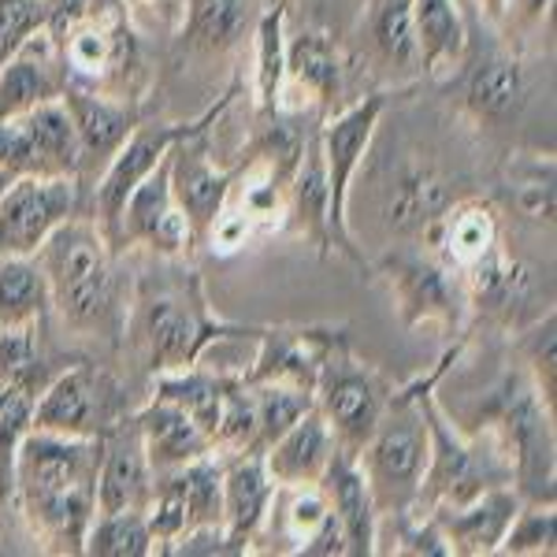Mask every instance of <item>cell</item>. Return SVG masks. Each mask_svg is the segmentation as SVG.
Listing matches in <instances>:
<instances>
[{
	"instance_id": "obj_26",
	"label": "cell",
	"mask_w": 557,
	"mask_h": 557,
	"mask_svg": "<svg viewBox=\"0 0 557 557\" xmlns=\"http://www.w3.org/2000/svg\"><path fill=\"white\" fill-rule=\"evenodd\" d=\"M134 420H138L141 446H146L152 472L183 469V465L197 461V457L215 454L209 435L194 424L190 412H183L175 401L160 398V394Z\"/></svg>"
},
{
	"instance_id": "obj_36",
	"label": "cell",
	"mask_w": 557,
	"mask_h": 557,
	"mask_svg": "<svg viewBox=\"0 0 557 557\" xmlns=\"http://www.w3.org/2000/svg\"><path fill=\"white\" fill-rule=\"evenodd\" d=\"M257 398V443L253 454H264L268 446L283 435L305 409H312V391H298V386L283 383H260L253 386Z\"/></svg>"
},
{
	"instance_id": "obj_25",
	"label": "cell",
	"mask_w": 557,
	"mask_h": 557,
	"mask_svg": "<svg viewBox=\"0 0 557 557\" xmlns=\"http://www.w3.org/2000/svg\"><path fill=\"white\" fill-rule=\"evenodd\" d=\"M528 71L509 52H491L480 57L465 78V104L480 123L487 127H506L513 123L528 104Z\"/></svg>"
},
{
	"instance_id": "obj_19",
	"label": "cell",
	"mask_w": 557,
	"mask_h": 557,
	"mask_svg": "<svg viewBox=\"0 0 557 557\" xmlns=\"http://www.w3.org/2000/svg\"><path fill=\"white\" fill-rule=\"evenodd\" d=\"M275 502V483L264 469V457L246 450L231 454L223 465V532H227L235 554H246L257 543L260 528L268 524Z\"/></svg>"
},
{
	"instance_id": "obj_11",
	"label": "cell",
	"mask_w": 557,
	"mask_h": 557,
	"mask_svg": "<svg viewBox=\"0 0 557 557\" xmlns=\"http://www.w3.org/2000/svg\"><path fill=\"white\" fill-rule=\"evenodd\" d=\"M380 272L391 283L394 305H398L406 327L443 323L446 331H461L469 298H465V283L457 272L438 264L431 253H394L383 260Z\"/></svg>"
},
{
	"instance_id": "obj_37",
	"label": "cell",
	"mask_w": 557,
	"mask_h": 557,
	"mask_svg": "<svg viewBox=\"0 0 557 557\" xmlns=\"http://www.w3.org/2000/svg\"><path fill=\"white\" fill-rule=\"evenodd\" d=\"M30 412H34L30 394L0 386V513L12 506L15 454H20V443L26 438V431H30Z\"/></svg>"
},
{
	"instance_id": "obj_43",
	"label": "cell",
	"mask_w": 557,
	"mask_h": 557,
	"mask_svg": "<svg viewBox=\"0 0 557 557\" xmlns=\"http://www.w3.org/2000/svg\"><path fill=\"white\" fill-rule=\"evenodd\" d=\"M398 520V546L394 554H412V557H454L450 546H446L443 532H438L435 517L428 513V520H417L412 524V513L394 517Z\"/></svg>"
},
{
	"instance_id": "obj_39",
	"label": "cell",
	"mask_w": 557,
	"mask_h": 557,
	"mask_svg": "<svg viewBox=\"0 0 557 557\" xmlns=\"http://www.w3.org/2000/svg\"><path fill=\"white\" fill-rule=\"evenodd\" d=\"M286 494V509H283V528L286 539L294 543V554H301V546L327 524L331 506L327 494L320 483H305V487H278Z\"/></svg>"
},
{
	"instance_id": "obj_13",
	"label": "cell",
	"mask_w": 557,
	"mask_h": 557,
	"mask_svg": "<svg viewBox=\"0 0 557 557\" xmlns=\"http://www.w3.org/2000/svg\"><path fill=\"white\" fill-rule=\"evenodd\" d=\"M238 168H220L209 152V127L186 134L172 146V194L190 220L194 238H209L231 201Z\"/></svg>"
},
{
	"instance_id": "obj_35",
	"label": "cell",
	"mask_w": 557,
	"mask_h": 557,
	"mask_svg": "<svg viewBox=\"0 0 557 557\" xmlns=\"http://www.w3.org/2000/svg\"><path fill=\"white\" fill-rule=\"evenodd\" d=\"M83 554L94 557H149L152 532L146 513H94Z\"/></svg>"
},
{
	"instance_id": "obj_42",
	"label": "cell",
	"mask_w": 557,
	"mask_h": 557,
	"mask_svg": "<svg viewBox=\"0 0 557 557\" xmlns=\"http://www.w3.org/2000/svg\"><path fill=\"white\" fill-rule=\"evenodd\" d=\"M524 354H528V380H532L535 394L554 409V394H557V368H554V312H546V323L539 320L524 338Z\"/></svg>"
},
{
	"instance_id": "obj_29",
	"label": "cell",
	"mask_w": 557,
	"mask_h": 557,
	"mask_svg": "<svg viewBox=\"0 0 557 557\" xmlns=\"http://www.w3.org/2000/svg\"><path fill=\"white\" fill-rule=\"evenodd\" d=\"M286 78L301 86L320 108L343 94V52L327 30H301L286 41Z\"/></svg>"
},
{
	"instance_id": "obj_9",
	"label": "cell",
	"mask_w": 557,
	"mask_h": 557,
	"mask_svg": "<svg viewBox=\"0 0 557 557\" xmlns=\"http://www.w3.org/2000/svg\"><path fill=\"white\" fill-rule=\"evenodd\" d=\"M383 108H386V94H368L361 101L349 104L346 112L331 115L320 127L323 164H327V194H331V238H335L338 253L354 260L361 272H364V257L357 253V242L346 227V209H349V186H354V175L361 168Z\"/></svg>"
},
{
	"instance_id": "obj_46",
	"label": "cell",
	"mask_w": 557,
	"mask_h": 557,
	"mask_svg": "<svg viewBox=\"0 0 557 557\" xmlns=\"http://www.w3.org/2000/svg\"><path fill=\"white\" fill-rule=\"evenodd\" d=\"M12 183H15V172H8V168H0V194H4Z\"/></svg>"
},
{
	"instance_id": "obj_32",
	"label": "cell",
	"mask_w": 557,
	"mask_h": 557,
	"mask_svg": "<svg viewBox=\"0 0 557 557\" xmlns=\"http://www.w3.org/2000/svg\"><path fill=\"white\" fill-rule=\"evenodd\" d=\"M52 309L49 278L34 257H0V331L41 323Z\"/></svg>"
},
{
	"instance_id": "obj_15",
	"label": "cell",
	"mask_w": 557,
	"mask_h": 557,
	"mask_svg": "<svg viewBox=\"0 0 557 557\" xmlns=\"http://www.w3.org/2000/svg\"><path fill=\"white\" fill-rule=\"evenodd\" d=\"M152 498V465L141 446L138 420H120L104 435L97 469V513H146Z\"/></svg>"
},
{
	"instance_id": "obj_18",
	"label": "cell",
	"mask_w": 557,
	"mask_h": 557,
	"mask_svg": "<svg viewBox=\"0 0 557 557\" xmlns=\"http://www.w3.org/2000/svg\"><path fill=\"white\" fill-rule=\"evenodd\" d=\"M424 242L438 264L465 275L475 260L487 257L494 246H502L498 209L491 201H480V197H457L450 209L424 231Z\"/></svg>"
},
{
	"instance_id": "obj_5",
	"label": "cell",
	"mask_w": 557,
	"mask_h": 557,
	"mask_svg": "<svg viewBox=\"0 0 557 557\" xmlns=\"http://www.w3.org/2000/svg\"><path fill=\"white\" fill-rule=\"evenodd\" d=\"M424 383L428 375L420 383H412L409 391H391L380 428L372 431L364 450L357 454V465L364 472L380 520L406 517L417 509L420 480H424L428 469V420L424 406H420Z\"/></svg>"
},
{
	"instance_id": "obj_22",
	"label": "cell",
	"mask_w": 557,
	"mask_h": 557,
	"mask_svg": "<svg viewBox=\"0 0 557 557\" xmlns=\"http://www.w3.org/2000/svg\"><path fill=\"white\" fill-rule=\"evenodd\" d=\"M457 201L454 183L431 164H406L386 183L383 194V223L401 238L424 235Z\"/></svg>"
},
{
	"instance_id": "obj_33",
	"label": "cell",
	"mask_w": 557,
	"mask_h": 557,
	"mask_svg": "<svg viewBox=\"0 0 557 557\" xmlns=\"http://www.w3.org/2000/svg\"><path fill=\"white\" fill-rule=\"evenodd\" d=\"M283 23H286L283 4H275L257 15V112H260V123L275 120L278 104H283V83H286Z\"/></svg>"
},
{
	"instance_id": "obj_1",
	"label": "cell",
	"mask_w": 557,
	"mask_h": 557,
	"mask_svg": "<svg viewBox=\"0 0 557 557\" xmlns=\"http://www.w3.org/2000/svg\"><path fill=\"white\" fill-rule=\"evenodd\" d=\"M104 438L26 431L15 454V494L30 532L57 554H83L97 513V469Z\"/></svg>"
},
{
	"instance_id": "obj_16",
	"label": "cell",
	"mask_w": 557,
	"mask_h": 557,
	"mask_svg": "<svg viewBox=\"0 0 557 557\" xmlns=\"http://www.w3.org/2000/svg\"><path fill=\"white\" fill-rule=\"evenodd\" d=\"M520 502L524 498L517 494V487H494L487 494H480V498L465 502V506H438V509H428V513L435 517L450 554L491 557V554H498Z\"/></svg>"
},
{
	"instance_id": "obj_8",
	"label": "cell",
	"mask_w": 557,
	"mask_h": 557,
	"mask_svg": "<svg viewBox=\"0 0 557 557\" xmlns=\"http://www.w3.org/2000/svg\"><path fill=\"white\" fill-rule=\"evenodd\" d=\"M227 104H231V94L190 123H138V127L127 134V141L120 146V152L104 164V175H101L97 194H94V223L101 227L108 246L120 249V215H123L127 197L134 194V186H138L141 178H146L152 168L172 152V146L178 138H186V134L215 123Z\"/></svg>"
},
{
	"instance_id": "obj_10",
	"label": "cell",
	"mask_w": 557,
	"mask_h": 557,
	"mask_svg": "<svg viewBox=\"0 0 557 557\" xmlns=\"http://www.w3.org/2000/svg\"><path fill=\"white\" fill-rule=\"evenodd\" d=\"M71 215H78V175H15L0 194V257H38Z\"/></svg>"
},
{
	"instance_id": "obj_34",
	"label": "cell",
	"mask_w": 557,
	"mask_h": 557,
	"mask_svg": "<svg viewBox=\"0 0 557 557\" xmlns=\"http://www.w3.org/2000/svg\"><path fill=\"white\" fill-rule=\"evenodd\" d=\"M49 380L52 372L38 346V323L0 331V386L38 398L45 386H49Z\"/></svg>"
},
{
	"instance_id": "obj_45",
	"label": "cell",
	"mask_w": 557,
	"mask_h": 557,
	"mask_svg": "<svg viewBox=\"0 0 557 557\" xmlns=\"http://www.w3.org/2000/svg\"><path fill=\"white\" fill-rule=\"evenodd\" d=\"M483 4V12L491 15V20H502V15H506V0H480Z\"/></svg>"
},
{
	"instance_id": "obj_40",
	"label": "cell",
	"mask_w": 557,
	"mask_h": 557,
	"mask_svg": "<svg viewBox=\"0 0 557 557\" xmlns=\"http://www.w3.org/2000/svg\"><path fill=\"white\" fill-rule=\"evenodd\" d=\"M513 209L528 223L550 227L554 223V164H532L528 172L513 175Z\"/></svg>"
},
{
	"instance_id": "obj_23",
	"label": "cell",
	"mask_w": 557,
	"mask_h": 557,
	"mask_svg": "<svg viewBox=\"0 0 557 557\" xmlns=\"http://www.w3.org/2000/svg\"><path fill=\"white\" fill-rule=\"evenodd\" d=\"M331 454H335V435H331L327 420L320 417V409L312 406L260 457H264V469L275 487H305V483L323 480Z\"/></svg>"
},
{
	"instance_id": "obj_28",
	"label": "cell",
	"mask_w": 557,
	"mask_h": 557,
	"mask_svg": "<svg viewBox=\"0 0 557 557\" xmlns=\"http://www.w3.org/2000/svg\"><path fill=\"white\" fill-rule=\"evenodd\" d=\"M412 26H417L420 71L431 78L454 71L469 52V30L457 0H412Z\"/></svg>"
},
{
	"instance_id": "obj_20",
	"label": "cell",
	"mask_w": 557,
	"mask_h": 557,
	"mask_svg": "<svg viewBox=\"0 0 557 557\" xmlns=\"http://www.w3.org/2000/svg\"><path fill=\"white\" fill-rule=\"evenodd\" d=\"M335 335V327H268L260 335L257 361L242 380L249 386L283 383L298 386V391H312L320 372V357Z\"/></svg>"
},
{
	"instance_id": "obj_38",
	"label": "cell",
	"mask_w": 557,
	"mask_h": 557,
	"mask_svg": "<svg viewBox=\"0 0 557 557\" xmlns=\"http://www.w3.org/2000/svg\"><path fill=\"white\" fill-rule=\"evenodd\" d=\"M557 517H554V502H520L513 524H509L506 539H502L498 554H546L550 557L557 550Z\"/></svg>"
},
{
	"instance_id": "obj_31",
	"label": "cell",
	"mask_w": 557,
	"mask_h": 557,
	"mask_svg": "<svg viewBox=\"0 0 557 557\" xmlns=\"http://www.w3.org/2000/svg\"><path fill=\"white\" fill-rule=\"evenodd\" d=\"M190 15H186L183 38L190 49L201 52H231L246 41V34L257 26L253 0H186Z\"/></svg>"
},
{
	"instance_id": "obj_12",
	"label": "cell",
	"mask_w": 557,
	"mask_h": 557,
	"mask_svg": "<svg viewBox=\"0 0 557 557\" xmlns=\"http://www.w3.org/2000/svg\"><path fill=\"white\" fill-rule=\"evenodd\" d=\"M57 41V57L64 67L67 86H83L94 94H108L120 86L131 64V30L115 12H97L94 8L67 26Z\"/></svg>"
},
{
	"instance_id": "obj_4",
	"label": "cell",
	"mask_w": 557,
	"mask_h": 557,
	"mask_svg": "<svg viewBox=\"0 0 557 557\" xmlns=\"http://www.w3.org/2000/svg\"><path fill=\"white\" fill-rule=\"evenodd\" d=\"M152 375L183 372L201 361L205 346L223 335H253V327H227L209 317L205 290L194 272L141 283L131 320H123Z\"/></svg>"
},
{
	"instance_id": "obj_2",
	"label": "cell",
	"mask_w": 557,
	"mask_h": 557,
	"mask_svg": "<svg viewBox=\"0 0 557 557\" xmlns=\"http://www.w3.org/2000/svg\"><path fill=\"white\" fill-rule=\"evenodd\" d=\"M41 272L49 278L52 309L75 331L120 338L123 309L112 272V246L94 220L71 215L41 242Z\"/></svg>"
},
{
	"instance_id": "obj_7",
	"label": "cell",
	"mask_w": 557,
	"mask_h": 557,
	"mask_svg": "<svg viewBox=\"0 0 557 557\" xmlns=\"http://www.w3.org/2000/svg\"><path fill=\"white\" fill-rule=\"evenodd\" d=\"M123 417V391L101 368L75 364L49 380L34 398L30 431L64 438H104Z\"/></svg>"
},
{
	"instance_id": "obj_47",
	"label": "cell",
	"mask_w": 557,
	"mask_h": 557,
	"mask_svg": "<svg viewBox=\"0 0 557 557\" xmlns=\"http://www.w3.org/2000/svg\"><path fill=\"white\" fill-rule=\"evenodd\" d=\"M152 4H172V0H152Z\"/></svg>"
},
{
	"instance_id": "obj_6",
	"label": "cell",
	"mask_w": 557,
	"mask_h": 557,
	"mask_svg": "<svg viewBox=\"0 0 557 557\" xmlns=\"http://www.w3.org/2000/svg\"><path fill=\"white\" fill-rule=\"evenodd\" d=\"M391 401V383L375 368L361 364L349 349L346 331H338L320 357L317 386H312V406L327 420L335 446L346 454H361L380 417Z\"/></svg>"
},
{
	"instance_id": "obj_24",
	"label": "cell",
	"mask_w": 557,
	"mask_h": 557,
	"mask_svg": "<svg viewBox=\"0 0 557 557\" xmlns=\"http://www.w3.org/2000/svg\"><path fill=\"white\" fill-rule=\"evenodd\" d=\"M71 123H75L78 152L83 164H108L127 141V134L138 127V112L120 101H112L108 94H94L83 86H64L60 94Z\"/></svg>"
},
{
	"instance_id": "obj_21",
	"label": "cell",
	"mask_w": 557,
	"mask_h": 557,
	"mask_svg": "<svg viewBox=\"0 0 557 557\" xmlns=\"http://www.w3.org/2000/svg\"><path fill=\"white\" fill-rule=\"evenodd\" d=\"M320 487H323V494H327V506H331V513H335L338 528H343L346 554L349 557H372L375 554V535H380V513H375L372 491H368L357 457L335 446Z\"/></svg>"
},
{
	"instance_id": "obj_41",
	"label": "cell",
	"mask_w": 557,
	"mask_h": 557,
	"mask_svg": "<svg viewBox=\"0 0 557 557\" xmlns=\"http://www.w3.org/2000/svg\"><path fill=\"white\" fill-rule=\"evenodd\" d=\"M49 23V4L45 0H0V64L15 49L45 30Z\"/></svg>"
},
{
	"instance_id": "obj_44",
	"label": "cell",
	"mask_w": 557,
	"mask_h": 557,
	"mask_svg": "<svg viewBox=\"0 0 557 557\" xmlns=\"http://www.w3.org/2000/svg\"><path fill=\"white\" fill-rule=\"evenodd\" d=\"M506 12L513 15L517 23H539L550 12V0H506Z\"/></svg>"
},
{
	"instance_id": "obj_14",
	"label": "cell",
	"mask_w": 557,
	"mask_h": 557,
	"mask_svg": "<svg viewBox=\"0 0 557 557\" xmlns=\"http://www.w3.org/2000/svg\"><path fill=\"white\" fill-rule=\"evenodd\" d=\"M149 246L160 257H178L194 242L190 220L172 194V152L134 186L120 215V246Z\"/></svg>"
},
{
	"instance_id": "obj_3",
	"label": "cell",
	"mask_w": 557,
	"mask_h": 557,
	"mask_svg": "<svg viewBox=\"0 0 557 557\" xmlns=\"http://www.w3.org/2000/svg\"><path fill=\"white\" fill-rule=\"evenodd\" d=\"M461 343L446 349L443 361L428 372L424 394H420V406H424L428 420V469L420 480L417 509H438V506H465V502L480 498L494 487H513V457H509L506 443H502L498 431H483L475 438L457 435L454 424L446 420V412L435 401V386L446 375V368L457 361Z\"/></svg>"
},
{
	"instance_id": "obj_27",
	"label": "cell",
	"mask_w": 557,
	"mask_h": 557,
	"mask_svg": "<svg viewBox=\"0 0 557 557\" xmlns=\"http://www.w3.org/2000/svg\"><path fill=\"white\" fill-rule=\"evenodd\" d=\"M286 209H290L294 223L301 227V235L327 253L335 246L331 238V194H327V164H323V146L320 131H312L301 141V157L286 183Z\"/></svg>"
},
{
	"instance_id": "obj_17",
	"label": "cell",
	"mask_w": 557,
	"mask_h": 557,
	"mask_svg": "<svg viewBox=\"0 0 557 557\" xmlns=\"http://www.w3.org/2000/svg\"><path fill=\"white\" fill-rule=\"evenodd\" d=\"M64 86L57 41L45 30L34 34L0 64V120H15V115L34 112L38 104L60 101Z\"/></svg>"
},
{
	"instance_id": "obj_30",
	"label": "cell",
	"mask_w": 557,
	"mask_h": 557,
	"mask_svg": "<svg viewBox=\"0 0 557 557\" xmlns=\"http://www.w3.org/2000/svg\"><path fill=\"white\" fill-rule=\"evenodd\" d=\"M368 45L383 71L394 78L424 75L420 71L417 26H412V0H375L368 12Z\"/></svg>"
}]
</instances>
